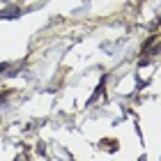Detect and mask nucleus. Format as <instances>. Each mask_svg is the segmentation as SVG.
Listing matches in <instances>:
<instances>
[{
  "mask_svg": "<svg viewBox=\"0 0 161 161\" xmlns=\"http://www.w3.org/2000/svg\"><path fill=\"white\" fill-rule=\"evenodd\" d=\"M0 69H3V67H0Z\"/></svg>",
  "mask_w": 161,
  "mask_h": 161,
  "instance_id": "f257e3e1",
  "label": "nucleus"
}]
</instances>
